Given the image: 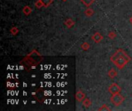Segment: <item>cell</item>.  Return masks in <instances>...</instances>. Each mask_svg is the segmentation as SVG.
I'll return each mask as SVG.
<instances>
[{"instance_id":"6da1fadb","label":"cell","mask_w":132,"mask_h":111,"mask_svg":"<svg viewBox=\"0 0 132 111\" xmlns=\"http://www.w3.org/2000/svg\"><path fill=\"white\" fill-rule=\"evenodd\" d=\"M110 60L113 61L117 66L121 69L130 60V58L125 54L123 50L119 49L111 56Z\"/></svg>"},{"instance_id":"7a4b0ae2","label":"cell","mask_w":132,"mask_h":111,"mask_svg":"<svg viewBox=\"0 0 132 111\" xmlns=\"http://www.w3.org/2000/svg\"><path fill=\"white\" fill-rule=\"evenodd\" d=\"M110 100L114 105L118 106L124 101V97L119 93H116V94H113V96L111 97Z\"/></svg>"},{"instance_id":"3957f363","label":"cell","mask_w":132,"mask_h":111,"mask_svg":"<svg viewBox=\"0 0 132 111\" xmlns=\"http://www.w3.org/2000/svg\"><path fill=\"white\" fill-rule=\"evenodd\" d=\"M120 89L119 86L117 85V84H115V83L112 84V85L109 87V92L111 93L112 94L118 93L120 92Z\"/></svg>"},{"instance_id":"277c9868","label":"cell","mask_w":132,"mask_h":111,"mask_svg":"<svg viewBox=\"0 0 132 111\" xmlns=\"http://www.w3.org/2000/svg\"><path fill=\"white\" fill-rule=\"evenodd\" d=\"M102 39H103V37H102V36H100V34H99L98 33H95V35H94L93 36H92V39H93L96 43L100 42Z\"/></svg>"},{"instance_id":"5b68a950","label":"cell","mask_w":132,"mask_h":111,"mask_svg":"<svg viewBox=\"0 0 132 111\" xmlns=\"http://www.w3.org/2000/svg\"><path fill=\"white\" fill-rule=\"evenodd\" d=\"M76 98L78 101H81L84 98V94L81 91H78L77 95H76Z\"/></svg>"},{"instance_id":"8992f818","label":"cell","mask_w":132,"mask_h":111,"mask_svg":"<svg viewBox=\"0 0 132 111\" xmlns=\"http://www.w3.org/2000/svg\"><path fill=\"white\" fill-rule=\"evenodd\" d=\"M42 1V3H43V6H48L51 3H52V0H41Z\"/></svg>"},{"instance_id":"52a82bcc","label":"cell","mask_w":132,"mask_h":111,"mask_svg":"<svg viewBox=\"0 0 132 111\" xmlns=\"http://www.w3.org/2000/svg\"><path fill=\"white\" fill-rule=\"evenodd\" d=\"M31 9L29 7V6H26L25 8H24V9H23V13L26 14V15H29L30 13H31Z\"/></svg>"},{"instance_id":"ba28073f","label":"cell","mask_w":132,"mask_h":111,"mask_svg":"<svg viewBox=\"0 0 132 111\" xmlns=\"http://www.w3.org/2000/svg\"><path fill=\"white\" fill-rule=\"evenodd\" d=\"M116 75H117V72H116L114 69H112L109 72V76H110V77H111V78H114Z\"/></svg>"},{"instance_id":"9c48e42d","label":"cell","mask_w":132,"mask_h":111,"mask_svg":"<svg viewBox=\"0 0 132 111\" xmlns=\"http://www.w3.org/2000/svg\"><path fill=\"white\" fill-rule=\"evenodd\" d=\"M81 1L85 4V5H87V6H90L94 0H81Z\"/></svg>"},{"instance_id":"30bf717a","label":"cell","mask_w":132,"mask_h":111,"mask_svg":"<svg viewBox=\"0 0 132 111\" xmlns=\"http://www.w3.org/2000/svg\"><path fill=\"white\" fill-rule=\"evenodd\" d=\"M66 24L67 25L68 27H71V26L73 25V22L70 19H67V20L66 21Z\"/></svg>"},{"instance_id":"8fae6325","label":"cell","mask_w":132,"mask_h":111,"mask_svg":"<svg viewBox=\"0 0 132 111\" xmlns=\"http://www.w3.org/2000/svg\"><path fill=\"white\" fill-rule=\"evenodd\" d=\"M85 13H86L87 16H92V15L93 14V11L92 9H88L85 12Z\"/></svg>"},{"instance_id":"7c38bea8","label":"cell","mask_w":132,"mask_h":111,"mask_svg":"<svg viewBox=\"0 0 132 111\" xmlns=\"http://www.w3.org/2000/svg\"><path fill=\"white\" fill-rule=\"evenodd\" d=\"M83 104L86 106H90V99H86L84 100V102H83Z\"/></svg>"},{"instance_id":"4fadbf2b","label":"cell","mask_w":132,"mask_h":111,"mask_svg":"<svg viewBox=\"0 0 132 111\" xmlns=\"http://www.w3.org/2000/svg\"><path fill=\"white\" fill-rule=\"evenodd\" d=\"M36 7H38V8H41L43 6V3H42V1L41 0H40V1H38L37 3H36Z\"/></svg>"},{"instance_id":"5bb4252c","label":"cell","mask_w":132,"mask_h":111,"mask_svg":"<svg viewBox=\"0 0 132 111\" xmlns=\"http://www.w3.org/2000/svg\"><path fill=\"white\" fill-rule=\"evenodd\" d=\"M82 48H83L84 49H87L89 48V44L88 43H83V45L82 46Z\"/></svg>"},{"instance_id":"9a60e30c","label":"cell","mask_w":132,"mask_h":111,"mask_svg":"<svg viewBox=\"0 0 132 111\" xmlns=\"http://www.w3.org/2000/svg\"><path fill=\"white\" fill-rule=\"evenodd\" d=\"M109 36H110L111 39H114V38L115 37V33H113V32H111V33H109Z\"/></svg>"},{"instance_id":"2e32d148","label":"cell","mask_w":132,"mask_h":111,"mask_svg":"<svg viewBox=\"0 0 132 111\" xmlns=\"http://www.w3.org/2000/svg\"><path fill=\"white\" fill-rule=\"evenodd\" d=\"M17 33V29H16V28H13V29H12V33H13V34H16Z\"/></svg>"},{"instance_id":"e0dca14e","label":"cell","mask_w":132,"mask_h":111,"mask_svg":"<svg viewBox=\"0 0 132 111\" xmlns=\"http://www.w3.org/2000/svg\"><path fill=\"white\" fill-rule=\"evenodd\" d=\"M100 110H102V109H107V110H109L110 109L107 107V105H104V106H103V108H100Z\"/></svg>"},{"instance_id":"ac0fdd59","label":"cell","mask_w":132,"mask_h":111,"mask_svg":"<svg viewBox=\"0 0 132 111\" xmlns=\"http://www.w3.org/2000/svg\"><path fill=\"white\" fill-rule=\"evenodd\" d=\"M130 23H132V18H131V19H130Z\"/></svg>"},{"instance_id":"d6986e66","label":"cell","mask_w":132,"mask_h":111,"mask_svg":"<svg viewBox=\"0 0 132 111\" xmlns=\"http://www.w3.org/2000/svg\"><path fill=\"white\" fill-rule=\"evenodd\" d=\"M63 1H66V0H63Z\"/></svg>"}]
</instances>
